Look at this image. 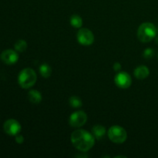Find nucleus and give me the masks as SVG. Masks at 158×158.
Masks as SVG:
<instances>
[{"mask_svg": "<svg viewBox=\"0 0 158 158\" xmlns=\"http://www.w3.org/2000/svg\"><path fill=\"white\" fill-rule=\"evenodd\" d=\"M71 143L81 152H87L95 144V137L93 134L83 129H77L72 133Z\"/></svg>", "mask_w": 158, "mask_h": 158, "instance_id": "obj_1", "label": "nucleus"}, {"mask_svg": "<svg viewBox=\"0 0 158 158\" xmlns=\"http://www.w3.org/2000/svg\"><path fill=\"white\" fill-rule=\"evenodd\" d=\"M37 75L35 70L31 68H26L20 71L18 76L19 85L23 89H29L35 85Z\"/></svg>", "mask_w": 158, "mask_h": 158, "instance_id": "obj_2", "label": "nucleus"}, {"mask_svg": "<svg viewBox=\"0 0 158 158\" xmlns=\"http://www.w3.org/2000/svg\"><path fill=\"white\" fill-rule=\"evenodd\" d=\"M157 35V29L151 23H143L137 29V37L142 43H149Z\"/></svg>", "mask_w": 158, "mask_h": 158, "instance_id": "obj_3", "label": "nucleus"}, {"mask_svg": "<svg viewBox=\"0 0 158 158\" xmlns=\"http://www.w3.org/2000/svg\"><path fill=\"white\" fill-rule=\"evenodd\" d=\"M107 135L110 140L115 143H124L127 138V133L126 130L118 125L111 127L108 130Z\"/></svg>", "mask_w": 158, "mask_h": 158, "instance_id": "obj_4", "label": "nucleus"}, {"mask_svg": "<svg viewBox=\"0 0 158 158\" xmlns=\"http://www.w3.org/2000/svg\"><path fill=\"white\" fill-rule=\"evenodd\" d=\"M77 41L83 46H90L94 42V35L87 28H80L77 32Z\"/></svg>", "mask_w": 158, "mask_h": 158, "instance_id": "obj_5", "label": "nucleus"}, {"mask_svg": "<svg viewBox=\"0 0 158 158\" xmlns=\"http://www.w3.org/2000/svg\"><path fill=\"white\" fill-rule=\"evenodd\" d=\"M87 121V115L84 111L77 110L73 113L69 119V123L72 127L80 128Z\"/></svg>", "mask_w": 158, "mask_h": 158, "instance_id": "obj_6", "label": "nucleus"}, {"mask_svg": "<svg viewBox=\"0 0 158 158\" xmlns=\"http://www.w3.org/2000/svg\"><path fill=\"white\" fill-rule=\"evenodd\" d=\"M114 83L120 89H127L132 84V79L127 73L120 71L114 77Z\"/></svg>", "mask_w": 158, "mask_h": 158, "instance_id": "obj_7", "label": "nucleus"}, {"mask_svg": "<svg viewBox=\"0 0 158 158\" xmlns=\"http://www.w3.org/2000/svg\"><path fill=\"white\" fill-rule=\"evenodd\" d=\"M4 131L9 136H16L20 133L22 130L19 122L14 119H9L6 120L3 125Z\"/></svg>", "mask_w": 158, "mask_h": 158, "instance_id": "obj_8", "label": "nucleus"}, {"mask_svg": "<svg viewBox=\"0 0 158 158\" xmlns=\"http://www.w3.org/2000/svg\"><path fill=\"white\" fill-rule=\"evenodd\" d=\"M0 59L6 65H13L19 60V54L16 50L6 49L1 53Z\"/></svg>", "mask_w": 158, "mask_h": 158, "instance_id": "obj_9", "label": "nucleus"}, {"mask_svg": "<svg viewBox=\"0 0 158 158\" xmlns=\"http://www.w3.org/2000/svg\"><path fill=\"white\" fill-rule=\"evenodd\" d=\"M150 75V69L144 65L139 66L134 69V76L137 80H145Z\"/></svg>", "mask_w": 158, "mask_h": 158, "instance_id": "obj_10", "label": "nucleus"}, {"mask_svg": "<svg viewBox=\"0 0 158 158\" xmlns=\"http://www.w3.org/2000/svg\"><path fill=\"white\" fill-rule=\"evenodd\" d=\"M28 98L29 100L33 104H39L43 100V97L40 91L36 89H31L28 92Z\"/></svg>", "mask_w": 158, "mask_h": 158, "instance_id": "obj_11", "label": "nucleus"}, {"mask_svg": "<svg viewBox=\"0 0 158 158\" xmlns=\"http://www.w3.org/2000/svg\"><path fill=\"white\" fill-rule=\"evenodd\" d=\"M92 134L95 138L100 140V139L103 138L105 134H106V129L102 125H95L92 129Z\"/></svg>", "mask_w": 158, "mask_h": 158, "instance_id": "obj_12", "label": "nucleus"}, {"mask_svg": "<svg viewBox=\"0 0 158 158\" xmlns=\"http://www.w3.org/2000/svg\"><path fill=\"white\" fill-rule=\"evenodd\" d=\"M69 23H70L71 26L74 28H77V29H80L83 26V19L81 18L80 15H77V14H74L72 16L70 17V19H69Z\"/></svg>", "mask_w": 158, "mask_h": 158, "instance_id": "obj_13", "label": "nucleus"}, {"mask_svg": "<svg viewBox=\"0 0 158 158\" xmlns=\"http://www.w3.org/2000/svg\"><path fill=\"white\" fill-rule=\"evenodd\" d=\"M39 70H40V75L46 79L49 78L51 76V74H52V68L47 63H43V64H42L40 66Z\"/></svg>", "mask_w": 158, "mask_h": 158, "instance_id": "obj_14", "label": "nucleus"}, {"mask_svg": "<svg viewBox=\"0 0 158 158\" xmlns=\"http://www.w3.org/2000/svg\"><path fill=\"white\" fill-rule=\"evenodd\" d=\"M28 44L26 43V40H19L18 41L15 42V45H14V48L15 50H16L19 52H23L26 50L27 49Z\"/></svg>", "mask_w": 158, "mask_h": 158, "instance_id": "obj_15", "label": "nucleus"}, {"mask_svg": "<svg viewBox=\"0 0 158 158\" xmlns=\"http://www.w3.org/2000/svg\"><path fill=\"white\" fill-rule=\"evenodd\" d=\"M69 103L70 106L73 108H80L83 105V102L82 100L77 96H72L69 99Z\"/></svg>", "mask_w": 158, "mask_h": 158, "instance_id": "obj_16", "label": "nucleus"}, {"mask_svg": "<svg viewBox=\"0 0 158 158\" xmlns=\"http://www.w3.org/2000/svg\"><path fill=\"white\" fill-rule=\"evenodd\" d=\"M143 56L145 59L147 60H149L151 59L154 56V50L151 48H147L146 49H144L143 52Z\"/></svg>", "mask_w": 158, "mask_h": 158, "instance_id": "obj_17", "label": "nucleus"}, {"mask_svg": "<svg viewBox=\"0 0 158 158\" xmlns=\"http://www.w3.org/2000/svg\"><path fill=\"white\" fill-rule=\"evenodd\" d=\"M113 68H114V70L115 71L116 73L120 72V71L121 70V64H120V63H118V62H117V63H115L114 64Z\"/></svg>", "mask_w": 158, "mask_h": 158, "instance_id": "obj_18", "label": "nucleus"}, {"mask_svg": "<svg viewBox=\"0 0 158 158\" xmlns=\"http://www.w3.org/2000/svg\"><path fill=\"white\" fill-rule=\"evenodd\" d=\"M15 141L18 143H23V142H24V137H23V136L21 135V134H17V135L15 136Z\"/></svg>", "mask_w": 158, "mask_h": 158, "instance_id": "obj_19", "label": "nucleus"}]
</instances>
